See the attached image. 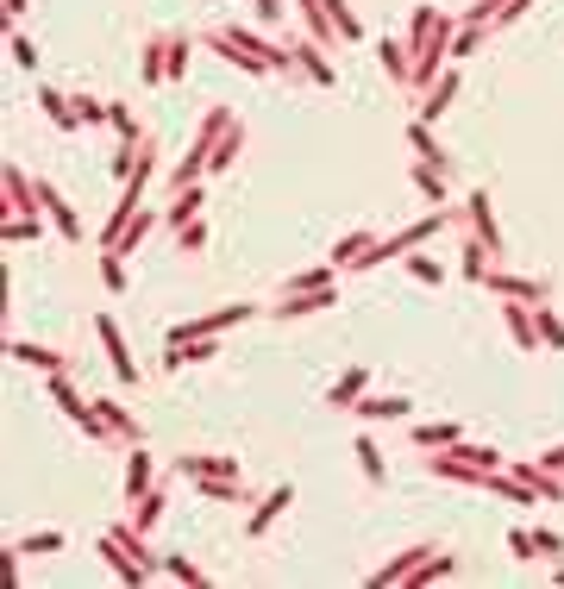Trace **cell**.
Listing matches in <instances>:
<instances>
[{"label":"cell","instance_id":"1","mask_svg":"<svg viewBox=\"0 0 564 589\" xmlns=\"http://www.w3.org/2000/svg\"><path fill=\"white\" fill-rule=\"evenodd\" d=\"M201 44L220 51L226 63H239L245 76H295V51H282L270 38H251L245 26H214V32H201Z\"/></svg>","mask_w":564,"mask_h":589},{"label":"cell","instance_id":"2","mask_svg":"<svg viewBox=\"0 0 564 589\" xmlns=\"http://www.w3.org/2000/svg\"><path fill=\"white\" fill-rule=\"evenodd\" d=\"M452 38H458V19L439 13V7H414V26H408V51H414V88H433L445 57H452Z\"/></svg>","mask_w":564,"mask_h":589},{"label":"cell","instance_id":"3","mask_svg":"<svg viewBox=\"0 0 564 589\" xmlns=\"http://www.w3.org/2000/svg\"><path fill=\"white\" fill-rule=\"evenodd\" d=\"M226 126H232V107H207V120H201V132H195V145H188V157L170 170V188H195V182L207 176V157H214V145L226 138Z\"/></svg>","mask_w":564,"mask_h":589},{"label":"cell","instance_id":"4","mask_svg":"<svg viewBox=\"0 0 564 589\" xmlns=\"http://www.w3.org/2000/svg\"><path fill=\"white\" fill-rule=\"evenodd\" d=\"M82 427L94 433V439H120V445H145V427H138V420L120 408V402H101V395H94V408L82 414Z\"/></svg>","mask_w":564,"mask_h":589},{"label":"cell","instance_id":"5","mask_svg":"<svg viewBox=\"0 0 564 589\" xmlns=\"http://www.w3.org/2000/svg\"><path fill=\"white\" fill-rule=\"evenodd\" d=\"M257 308L251 301H232V308H220V314H201V320H182V326H170V345H195V339H220L226 326H245Z\"/></svg>","mask_w":564,"mask_h":589},{"label":"cell","instance_id":"6","mask_svg":"<svg viewBox=\"0 0 564 589\" xmlns=\"http://www.w3.org/2000/svg\"><path fill=\"white\" fill-rule=\"evenodd\" d=\"M94 339H101V351H107V364H113V376L132 389L138 383V364H132V351H126V333H120V320L113 314H94Z\"/></svg>","mask_w":564,"mask_h":589},{"label":"cell","instance_id":"7","mask_svg":"<svg viewBox=\"0 0 564 589\" xmlns=\"http://www.w3.org/2000/svg\"><path fill=\"white\" fill-rule=\"evenodd\" d=\"M0 195H7V201H0V220H7V214H44V207H38V182L19 170V163L0 170Z\"/></svg>","mask_w":564,"mask_h":589},{"label":"cell","instance_id":"8","mask_svg":"<svg viewBox=\"0 0 564 589\" xmlns=\"http://www.w3.org/2000/svg\"><path fill=\"white\" fill-rule=\"evenodd\" d=\"M483 289L496 295V301H552V282H539V276H508V270H489Z\"/></svg>","mask_w":564,"mask_h":589},{"label":"cell","instance_id":"9","mask_svg":"<svg viewBox=\"0 0 564 589\" xmlns=\"http://www.w3.org/2000/svg\"><path fill=\"white\" fill-rule=\"evenodd\" d=\"M289 508H295V483H276L270 496L257 502L251 514H245V533H251V539H264V533H270V527H276V521H282V514H289Z\"/></svg>","mask_w":564,"mask_h":589},{"label":"cell","instance_id":"10","mask_svg":"<svg viewBox=\"0 0 564 589\" xmlns=\"http://www.w3.org/2000/svg\"><path fill=\"white\" fill-rule=\"evenodd\" d=\"M38 207H44V214H51V226L63 232L69 245H82V239H88V232H82V220H76V207H69V201L57 195V188H51V182H38Z\"/></svg>","mask_w":564,"mask_h":589},{"label":"cell","instance_id":"11","mask_svg":"<svg viewBox=\"0 0 564 589\" xmlns=\"http://www.w3.org/2000/svg\"><path fill=\"white\" fill-rule=\"evenodd\" d=\"M176 470H182L188 483H195V477H245V464L232 458V452H188Z\"/></svg>","mask_w":564,"mask_h":589},{"label":"cell","instance_id":"12","mask_svg":"<svg viewBox=\"0 0 564 589\" xmlns=\"http://www.w3.org/2000/svg\"><path fill=\"white\" fill-rule=\"evenodd\" d=\"M94 552L107 558V571L120 577V583H132V589H145V583H151V571H145V564H138V558H132V552L120 546V539H113V533H107V539H101V546H94Z\"/></svg>","mask_w":564,"mask_h":589},{"label":"cell","instance_id":"13","mask_svg":"<svg viewBox=\"0 0 564 589\" xmlns=\"http://www.w3.org/2000/svg\"><path fill=\"white\" fill-rule=\"evenodd\" d=\"M464 226L477 232L489 251H502V226H496V207H489V195H464Z\"/></svg>","mask_w":564,"mask_h":589},{"label":"cell","instance_id":"14","mask_svg":"<svg viewBox=\"0 0 564 589\" xmlns=\"http://www.w3.org/2000/svg\"><path fill=\"white\" fill-rule=\"evenodd\" d=\"M376 63H383L395 82H408V88H414V51H408V38H395V32H389L383 44H376Z\"/></svg>","mask_w":564,"mask_h":589},{"label":"cell","instance_id":"15","mask_svg":"<svg viewBox=\"0 0 564 589\" xmlns=\"http://www.w3.org/2000/svg\"><path fill=\"white\" fill-rule=\"evenodd\" d=\"M452 94H458V69H445V76L427 88V94H420V113H414V120H445V107H452Z\"/></svg>","mask_w":564,"mask_h":589},{"label":"cell","instance_id":"16","mask_svg":"<svg viewBox=\"0 0 564 589\" xmlns=\"http://www.w3.org/2000/svg\"><path fill=\"white\" fill-rule=\"evenodd\" d=\"M289 51H295V69H301V76H308V82H320V88H333V63L320 57L326 44H314V38H301V44H289Z\"/></svg>","mask_w":564,"mask_h":589},{"label":"cell","instance_id":"17","mask_svg":"<svg viewBox=\"0 0 564 589\" xmlns=\"http://www.w3.org/2000/svg\"><path fill=\"white\" fill-rule=\"evenodd\" d=\"M364 389H370V370H364V364H351V370L339 376V383L326 389V402H333L339 414H351V408H358V395H364Z\"/></svg>","mask_w":564,"mask_h":589},{"label":"cell","instance_id":"18","mask_svg":"<svg viewBox=\"0 0 564 589\" xmlns=\"http://www.w3.org/2000/svg\"><path fill=\"white\" fill-rule=\"evenodd\" d=\"M358 420H408L414 402H402V395H358V408H351Z\"/></svg>","mask_w":564,"mask_h":589},{"label":"cell","instance_id":"19","mask_svg":"<svg viewBox=\"0 0 564 589\" xmlns=\"http://www.w3.org/2000/svg\"><path fill=\"white\" fill-rule=\"evenodd\" d=\"M151 477H157L151 452H145V445H132V452H126V502H138V496H145V489H151Z\"/></svg>","mask_w":564,"mask_h":589},{"label":"cell","instance_id":"20","mask_svg":"<svg viewBox=\"0 0 564 589\" xmlns=\"http://www.w3.org/2000/svg\"><path fill=\"white\" fill-rule=\"evenodd\" d=\"M351 452H358V470H364V483H370V489H383V483H389V464H383V445H376L370 433H358V445H351Z\"/></svg>","mask_w":564,"mask_h":589},{"label":"cell","instance_id":"21","mask_svg":"<svg viewBox=\"0 0 564 589\" xmlns=\"http://www.w3.org/2000/svg\"><path fill=\"white\" fill-rule=\"evenodd\" d=\"M408 145L420 151V163H433L439 176H452V157H445V151L433 145V126H427V120H408Z\"/></svg>","mask_w":564,"mask_h":589},{"label":"cell","instance_id":"22","mask_svg":"<svg viewBox=\"0 0 564 589\" xmlns=\"http://www.w3.org/2000/svg\"><path fill=\"white\" fill-rule=\"evenodd\" d=\"M38 107L51 113V126H57V132H76V126H82V113H76V94H57V88H44V94H38Z\"/></svg>","mask_w":564,"mask_h":589},{"label":"cell","instance_id":"23","mask_svg":"<svg viewBox=\"0 0 564 589\" xmlns=\"http://www.w3.org/2000/svg\"><path fill=\"white\" fill-rule=\"evenodd\" d=\"M138 76H145V88H163V82H170V51H163V38H151L145 51H138Z\"/></svg>","mask_w":564,"mask_h":589},{"label":"cell","instance_id":"24","mask_svg":"<svg viewBox=\"0 0 564 589\" xmlns=\"http://www.w3.org/2000/svg\"><path fill=\"white\" fill-rule=\"evenodd\" d=\"M239 151H245V126L232 120L226 126V138L214 145V157H207V176H220V170H232V163H239Z\"/></svg>","mask_w":564,"mask_h":589},{"label":"cell","instance_id":"25","mask_svg":"<svg viewBox=\"0 0 564 589\" xmlns=\"http://www.w3.org/2000/svg\"><path fill=\"white\" fill-rule=\"evenodd\" d=\"M26 239H44V214H7L0 220V245H26Z\"/></svg>","mask_w":564,"mask_h":589},{"label":"cell","instance_id":"26","mask_svg":"<svg viewBox=\"0 0 564 589\" xmlns=\"http://www.w3.org/2000/svg\"><path fill=\"white\" fill-rule=\"evenodd\" d=\"M7 351H13V358H19V364H32V370H44V376H57V370H63V358H57V351H51V345H32V339H13Z\"/></svg>","mask_w":564,"mask_h":589},{"label":"cell","instance_id":"27","mask_svg":"<svg viewBox=\"0 0 564 589\" xmlns=\"http://www.w3.org/2000/svg\"><path fill=\"white\" fill-rule=\"evenodd\" d=\"M195 496H207V502H251L245 477H195Z\"/></svg>","mask_w":564,"mask_h":589},{"label":"cell","instance_id":"28","mask_svg":"<svg viewBox=\"0 0 564 589\" xmlns=\"http://www.w3.org/2000/svg\"><path fill=\"white\" fill-rule=\"evenodd\" d=\"M489 257H502V251H489V245L477 239V232H464V276H470V282H483L489 270H496Z\"/></svg>","mask_w":564,"mask_h":589},{"label":"cell","instance_id":"29","mask_svg":"<svg viewBox=\"0 0 564 589\" xmlns=\"http://www.w3.org/2000/svg\"><path fill=\"white\" fill-rule=\"evenodd\" d=\"M458 439H464L458 420H427V427H414V445H420V452H433V445H458Z\"/></svg>","mask_w":564,"mask_h":589},{"label":"cell","instance_id":"30","mask_svg":"<svg viewBox=\"0 0 564 589\" xmlns=\"http://www.w3.org/2000/svg\"><path fill=\"white\" fill-rule=\"evenodd\" d=\"M94 276H101L107 295H120V289H126V257H120V251H94Z\"/></svg>","mask_w":564,"mask_h":589},{"label":"cell","instance_id":"31","mask_svg":"<svg viewBox=\"0 0 564 589\" xmlns=\"http://www.w3.org/2000/svg\"><path fill=\"white\" fill-rule=\"evenodd\" d=\"M51 402H57V408H63L69 420H76V427H82V414H88V402H82V395H76V383H69L63 370L51 376Z\"/></svg>","mask_w":564,"mask_h":589},{"label":"cell","instance_id":"32","mask_svg":"<svg viewBox=\"0 0 564 589\" xmlns=\"http://www.w3.org/2000/svg\"><path fill=\"white\" fill-rule=\"evenodd\" d=\"M533 326H539V345L564 351V320L552 314V301H533Z\"/></svg>","mask_w":564,"mask_h":589},{"label":"cell","instance_id":"33","mask_svg":"<svg viewBox=\"0 0 564 589\" xmlns=\"http://www.w3.org/2000/svg\"><path fill=\"white\" fill-rule=\"evenodd\" d=\"M201 201H207V195H201V182H195V188H176V207H170V226L182 232L188 220H201Z\"/></svg>","mask_w":564,"mask_h":589},{"label":"cell","instance_id":"34","mask_svg":"<svg viewBox=\"0 0 564 589\" xmlns=\"http://www.w3.org/2000/svg\"><path fill=\"white\" fill-rule=\"evenodd\" d=\"M370 245H376V232H345V239L333 245V264H339V270H351V264H358V257L370 251Z\"/></svg>","mask_w":564,"mask_h":589},{"label":"cell","instance_id":"35","mask_svg":"<svg viewBox=\"0 0 564 589\" xmlns=\"http://www.w3.org/2000/svg\"><path fill=\"white\" fill-rule=\"evenodd\" d=\"M163 577H176V583H195V589H207V571L195 558H182V552H163Z\"/></svg>","mask_w":564,"mask_h":589},{"label":"cell","instance_id":"36","mask_svg":"<svg viewBox=\"0 0 564 589\" xmlns=\"http://www.w3.org/2000/svg\"><path fill=\"white\" fill-rule=\"evenodd\" d=\"M107 126L120 132V145H145V132H138V120H132V107H120V101H107Z\"/></svg>","mask_w":564,"mask_h":589},{"label":"cell","instance_id":"37","mask_svg":"<svg viewBox=\"0 0 564 589\" xmlns=\"http://www.w3.org/2000/svg\"><path fill=\"white\" fill-rule=\"evenodd\" d=\"M326 19H333V32H339L345 44H358V38H364V26H358V13H351L345 0H326Z\"/></svg>","mask_w":564,"mask_h":589},{"label":"cell","instance_id":"38","mask_svg":"<svg viewBox=\"0 0 564 589\" xmlns=\"http://www.w3.org/2000/svg\"><path fill=\"white\" fill-rule=\"evenodd\" d=\"M38 552H63V533H32V539H13L7 558H38Z\"/></svg>","mask_w":564,"mask_h":589},{"label":"cell","instance_id":"39","mask_svg":"<svg viewBox=\"0 0 564 589\" xmlns=\"http://www.w3.org/2000/svg\"><path fill=\"white\" fill-rule=\"evenodd\" d=\"M157 521H163V496H157V489H145V496L132 502V527H145V533H151Z\"/></svg>","mask_w":564,"mask_h":589},{"label":"cell","instance_id":"40","mask_svg":"<svg viewBox=\"0 0 564 589\" xmlns=\"http://www.w3.org/2000/svg\"><path fill=\"white\" fill-rule=\"evenodd\" d=\"M151 226H157V214H138V220H132V226L120 232V245H113V251H120V257H132L138 245H145V239H151Z\"/></svg>","mask_w":564,"mask_h":589},{"label":"cell","instance_id":"41","mask_svg":"<svg viewBox=\"0 0 564 589\" xmlns=\"http://www.w3.org/2000/svg\"><path fill=\"white\" fill-rule=\"evenodd\" d=\"M414 188H420L427 201H439V207H445V176L433 170V163H414Z\"/></svg>","mask_w":564,"mask_h":589},{"label":"cell","instance_id":"42","mask_svg":"<svg viewBox=\"0 0 564 589\" xmlns=\"http://www.w3.org/2000/svg\"><path fill=\"white\" fill-rule=\"evenodd\" d=\"M201 245H207V226H201V220H188V226L176 232V251H188V257H201Z\"/></svg>","mask_w":564,"mask_h":589},{"label":"cell","instance_id":"43","mask_svg":"<svg viewBox=\"0 0 564 589\" xmlns=\"http://www.w3.org/2000/svg\"><path fill=\"white\" fill-rule=\"evenodd\" d=\"M508 552H514V558H539V546H533V527H514V533H508Z\"/></svg>","mask_w":564,"mask_h":589},{"label":"cell","instance_id":"44","mask_svg":"<svg viewBox=\"0 0 564 589\" xmlns=\"http://www.w3.org/2000/svg\"><path fill=\"white\" fill-rule=\"evenodd\" d=\"M408 276L414 282H445V270L433 264V257H408Z\"/></svg>","mask_w":564,"mask_h":589},{"label":"cell","instance_id":"45","mask_svg":"<svg viewBox=\"0 0 564 589\" xmlns=\"http://www.w3.org/2000/svg\"><path fill=\"white\" fill-rule=\"evenodd\" d=\"M76 113H82V126H107V107L94 101V94H82V101H76Z\"/></svg>","mask_w":564,"mask_h":589},{"label":"cell","instance_id":"46","mask_svg":"<svg viewBox=\"0 0 564 589\" xmlns=\"http://www.w3.org/2000/svg\"><path fill=\"white\" fill-rule=\"evenodd\" d=\"M7 51H13V63H19V69H38V51H32V44H26V38H19V32L7 38Z\"/></svg>","mask_w":564,"mask_h":589},{"label":"cell","instance_id":"47","mask_svg":"<svg viewBox=\"0 0 564 589\" xmlns=\"http://www.w3.org/2000/svg\"><path fill=\"white\" fill-rule=\"evenodd\" d=\"M533 546L546 552V558H558V552H564V533H552V527H533Z\"/></svg>","mask_w":564,"mask_h":589},{"label":"cell","instance_id":"48","mask_svg":"<svg viewBox=\"0 0 564 589\" xmlns=\"http://www.w3.org/2000/svg\"><path fill=\"white\" fill-rule=\"evenodd\" d=\"M251 13L264 19V26H276V19H282V0H251Z\"/></svg>","mask_w":564,"mask_h":589},{"label":"cell","instance_id":"49","mask_svg":"<svg viewBox=\"0 0 564 589\" xmlns=\"http://www.w3.org/2000/svg\"><path fill=\"white\" fill-rule=\"evenodd\" d=\"M539 464H546V470H552V477H564V445H552V452H546V458H539Z\"/></svg>","mask_w":564,"mask_h":589},{"label":"cell","instance_id":"50","mask_svg":"<svg viewBox=\"0 0 564 589\" xmlns=\"http://www.w3.org/2000/svg\"><path fill=\"white\" fill-rule=\"evenodd\" d=\"M0 7H7V26H13V19L26 13V0H0Z\"/></svg>","mask_w":564,"mask_h":589},{"label":"cell","instance_id":"51","mask_svg":"<svg viewBox=\"0 0 564 589\" xmlns=\"http://www.w3.org/2000/svg\"><path fill=\"white\" fill-rule=\"evenodd\" d=\"M558 583H564V571H558Z\"/></svg>","mask_w":564,"mask_h":589}]
</instances>
